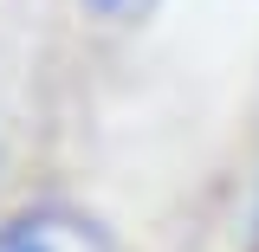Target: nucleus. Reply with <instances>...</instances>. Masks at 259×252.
Segmentation results:
<instances>
[{
    "label": "nucleus",
    "instance_id": "nucleus-1",
    "mask_svg": "<svg viewBox=\"0 0 259 252\" xmlns=\"http://www.w3.org/2000/svg\"><path fill=\"white\" fill-rule=\"evenodd\" d=\"M0 252H117V239L65 200H32L0 220Z\"/></svg>",
    "mask_w": 259,
    "mask_h": 252
},
{
    "label": "nucleus",
    "instance_id": "nucleus-2",
    "mask_svg": "<svg viewBox=\"0 0 259 252\" xmlns=\"http://www.w3.org/2000/svg\"><path fill=\"white\" fill-rule=\"evenodd\" d=\"M162 0H84V13H97L104 26H143Z\"/></svg>",
    "mask_w": 259,
    "mask_h": 252
}]
</instances>
